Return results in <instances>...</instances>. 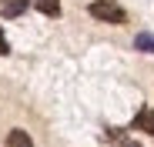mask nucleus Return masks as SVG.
Masks as SVG:
<instances>
[{
    "label": "nucleus",
    "mask_w": 154,
    "mask_h": 147,
    "mask_svg": "<svg viewBox=\"0 0 154 147\" xmlns=\"http://www.w3.org/2000/svg\"><path fill=\"white\" fill-rule=\"evenodd\" d=\"M30 7V0H0V17H20Z\"/></svg>",
    "instance_id": "2"
},
{
    "label": "nucleus",
    "mask_w": 154,
    "mask_h": 147,
    "mask_svg": "<svg viewBox=\"0 0 154 147\" xmlns=\"http://www.w3.org/2000/svg\"><path fill=\"white\" fill-rule=\"evenodd\" d=\"M134 127H137V130H144V134H154V110H151V107L137 110V117H134Z\"/></svg>",
    "instance_id": "3"
},
{
    "label": "nucleus",
    "mask_w": 154,
    "mask_h": 147,
    "mask_svg": "<svg viewBox=\"0 0 154 147\" xmlns=\"http://www.w3.org/2000/svg\"><path fill=\"white\" fill-rule=\"evenodd\" d=\"M37 10L47 17H60V0H37Z\"/></svg>",
    "instance_id": "6"
},
{
    "label": "nucleus",
    "mask_w": 154,
    "mask_h": 147,
    "mask_svg": "<svg viewBox=\"0 0 154 147\" xmlns=\"http://www.w3.org/2000/svg\"><path fill=\"white\" fill-rule=\"evenodd\" d=\"M10 54V44H7V37H4V30H0V57H7Z\"/></svg>",
    "instance_id": "7"
},
{
    "label": "nucleus",
    "mask_w": 154,
    "mask_h": 147,
    "mask_svg": "<svg viewBox=\"0 0 154 147\" xmlns=\"http://www.w3.org/2000/svg\"><path fill=\"white\" fill-rule=\"evenodd\" d=\"M117 147H141V144H137V140H121Z\"/></svg>",
    "instance_id": "8"
},
{
    "label": "nucleus",
    "mask_w": 154,
    "mask_h": 147,
    "mask_svg": "<svg viewBox=\"0 0 154 147\" xmlns=\"http://www.w3.org/2000/svg\"><path fill=\"white\" fill-rule=\"evenodd\" d=\"M134 50H141V54H154V34H137L134 37Z\"/></svg>",
    "instance_id": "5"
},
{
    "label": "nucleus",
    "mask_w": 154,
    "mask_h": 147,
    "mask_svg": "<svg viewBox=\"0 0 154 147\" xmlns=\"http://www.w3.org/2000/svg\"><path fill=\"white\" fill-rule=\"evenodd\" d=\"M7 147H34V140H30V134H27V130L14 127V130L7 134Z\"/></svg>",
    "instance_id": "4"
},
{
    "label": "nucleus",
    "mask_w": 154,
    "mask_h": 147,
    "mask_svg": "<svg viewBox=\"0 0 154 147\" xmlns=\"http://www.w3.org/2000/svg\"><path fill=\"white\" fill-rule=\"evenodd\" d=\"M87 10H91V17H97L100 23H127L124 7H121V4H114V0H94Z\"/></svg>",
    "instance_id": "1"
}]
</instances>
